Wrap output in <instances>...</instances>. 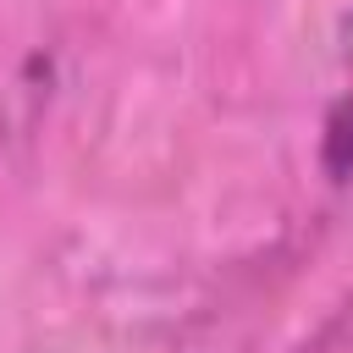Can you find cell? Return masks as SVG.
<instances>
[{"label": "cell", "mask_w": 353, "mask_h": 353, "mask_svg": "<svg viewBox=\"0 0 353 353\" xmlns=\"http://www.w3.org/2000/svg\"><path fill=\"white\" fill-rule=\"evenodd\" d=\"M320 160L331 176H353V94H342L325 116V143H320Z\"/></svg>", "instance_id": "obj_1"}]
</instances>
